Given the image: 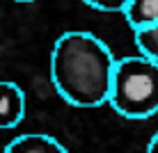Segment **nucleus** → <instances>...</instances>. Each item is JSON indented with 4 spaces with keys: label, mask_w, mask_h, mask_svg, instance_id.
<instances>
[{
    "label": "nucleus",
    "mask_w": 158,
    "mask_h": 153,
    "mask_svg": "<svg viewBox=\"0 0 158 153\" xmlns=\"http://www.w3.org/2000/svg\"><path fill=\"white\" fill-rule=\"evenodd\" d=\"M124 16H126V23L133 30L154 25L158 23V0H131Z\"/></svg>",
    "instance_id": "5"
},
{
    "label": "nucleus",
    "mask_w": 158,
    "mask_h": 153,
    "mask_svg": "<svg viewBox=\"0 0 158 153\" xmlns=\"http://www.w3.org/2000/svg\"><path fill=\"white\" fill-rule=\"evenodd\" d=\"M85 2L99 12H126L131 0H85Z\"/></svg>",
    "instance_id": "7"
},
{
    "label": "nucleus",
    "mask_w": 158,
    "mask_h": 153,
    "mask_svg": "<svg viewBox=\"0 0 158 153\" xmlns=\"http://www.w3.org/2000/svg\"><path fill=\"white\" fill-rule=\"evenodd\" d=\"M117 59L92 32H64L51 53L53 87L69 105L99 107L110 103Z\"/></svg>",
    "instance_id": "1"
},
{
    "label": "nucleus",
    "mask_w": 158,
    "mask_h": 153,
    "mask_svg": "<svg viewBox=\"0 0 158 153\" xmlns=\"http://www.w3.org/2000/svg\"><path fill=\"white\" fill-rule=\"evenodd\" d=\"M147 153H158V133L149 139V144H147Z\"/></svg>",
    "instance_id": "8"
},
{
    "label": "nucleus",
    "mask_w": 158,
    "mask_h": 153,
    "mask_svg": "<svg viewBox=\"0 0 158 153\" xmlns=\"http://www.w3.org/2000/svg\"><path fill=\"white\" fill-rule=\"evenodd\" d=\"M133 41H135V46H138L140 55L158 62V23L133 30Z\"/></svg>",
    "instance_id": "6"
},
{
    "label": "nucleus",
    "mask_w": 158,
    "mask_h": 153,
    "mask_svg": "<svg viewBox=\"0 0 158 153\" xmlns=\"http://www.w3.org/2000/svg\"><path fill=\"white\" fill-rule=\"evenodd\" d=\"M2 153H69L62 144L44 133H28L12 139Z\"/></svg>",
    "instance_id": "4"
},
{
    "label": "nucleus",
    "mask_w": 158,
    "mask_h": 153,
    "mask_svg": "<svg viewBox=\"0 0 158 153\" xmlns=\"http://www.w3.org/2000/svg\"><path fill=\"white\" fill-rule=\"evenodd\" d=\"M25 117V94L12 80H0V130L16 128Z\"/></svg>",
    "instance_id": "3"
},
{
    "label": "nucleus",
    "mask_w": 158,
    "mask_h": 153,
    "mask_svg": "<svg viewBox=\"0 0 158 153\" xmlns=\"http://www.w3.org/2000/svg\"><path fill=\"white\" fill-rule=\"evenodd\" d=\"M16 2H32V0H16Z\"/></svg>",
    "instance_id": "9"
},
{
    "label": "nucleus",
    "mask_w": 158,
    "mask_h": 153,
    "mask_svg": "<svg viewBox=\"0 0 158 153\" xmlns=\"http://www.w3.org/2000/svg\"><path fill=\"white\" fill-rule=\"evenodd\" d=\"M110 105L126 119H149L158 112V62L144 55L117 59Z\"/></svg>",
    "instance_id": "2"
}]
</instances>
